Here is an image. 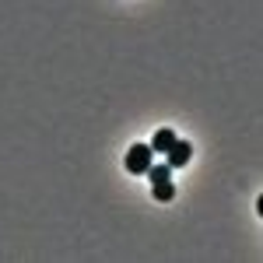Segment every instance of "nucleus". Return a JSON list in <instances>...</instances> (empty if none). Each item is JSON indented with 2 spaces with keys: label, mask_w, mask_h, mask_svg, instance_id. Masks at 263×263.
Instances as JSON below:
<instances>
[{
  "label": "nucleus",
  "mask_w": 263,
  "mask_h": 263,
  "mask_svg": "<svg viewBox=\"0 0 263 263\" xmlns=\"http://www.w3.org/2000/svg\"><path fill=\"white\" fill-rule=\"evenodd\" d=\"M172 141H176V130H155V137H151L147 147H151L155 155H165V151L172 147Z\"/></svg>",
  "instance_id": "obj_3"
},
{
  "label": "nucleus",
  "mask_w": 263,
  "mask_h": 263,
  "mask_svg": "<svg viewBox=\"0 0 263 263\" xmlns=\"http://www.w3.org/2000/svg\"><path fill=\"white\" fill-rule=\"evenodd\" d=\"M151 197H155V200H162V203H168L172 197H176V186H172L168 179H158V182H151Z\"/></svg>",
  "instance_id": "obj_4"
},
{
  "label": "nucleus",
  "mask_w": 263,
  "mask_h": 263,
  "mask_svg": "<svg viewBox=\"0 0 263 263\" xmlns=\"http://www.w3.org/2000/svg\"><path fill=\"white\" fill-rule=\"evenodd\" d=\"M151 162H155V151H151L147 144H134V147L126 151V158H123V165H126L130 176H144Z\"/></svg>",
  "instance_id": "obj_1"
},
{
  "label": "nucleus",
  "mask_w": 263,
  "mask_h": 263,
  "mask_svg": "<svg viewBox=\"0 0 263 263\" xmlns=\"http://www.w3.org/2000/svg\"><path fill=\"white\" fill-rule=\"evenodd\" d=\"M168 172H172V165H168V162H162V165H155V162H151L144 176H147L151 182H158V179H168Z\"/></svg>",
  "instance_id": "obj_5"
},
{
  "label": "nucleus",
  "mask_w": 263,
  "mask_h": 263,
  "mask_svg": "<svg viewBox=\"0 0 263 263\" xmlns=\"http://www.w3.org/2000/svg\"><path fill=\"white\" fill-rule=\"evenodd\" d=\"M165 158H168V165H172V168H182V165L193 158V147H190V141H179V137H176V141H172V147L165 151Z\"/></svg>",
  "instance_id": "obj_2"
}]
</instances>
